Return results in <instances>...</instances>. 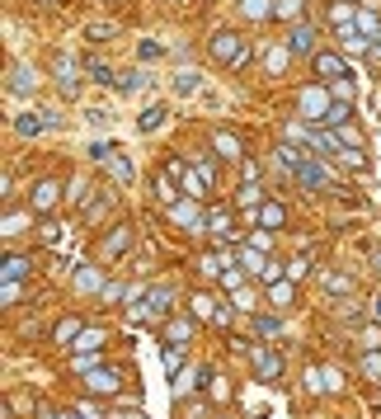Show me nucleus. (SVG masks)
<instances>
[{
	"instance_id": "obj_1",
	"label": "nucleus",
	"mask_w": 381,
	"mask_h": 419,
	"mask_svg": "<svg viewBox=\"0 0 381 419\" xmlns=\"http://www.w3.org/2000/svg\"><path fill=\"white\" fill-rule=\"evenodd\" d=\"M212 57H217V62H226V66H245V62H250V47H245V38H240V33L222 29V33H212Z\"/></svg>"
},
{
	"instance_id": "obj_2",
	"label": "nucleus",
	"mask_w": 381,
	"mask_h": 419,
	"mask_svg": "<svg viewBox=\"0 0 381 419\" xmlns=\"http://www.w3.org/2000/svg\"><path fill=\"white\" fill-rule=\"evenodd\" d=\"M297 104H302V118L306 123H325V113H330V90H325V85H316V90H302V99H297Z\"/></svg>"
},
{
	"instance_id": "obj_3",
	"label": "nucleus",
	"mask_w": 381,
	"mask_h": 419,
	"mask_svg": "<svg viewBox=\"0 0 381 419\" xmlns=\"http://www.w3.org/2000/svg\"><path fill=\"white\" fill-rule=\"evenodd\" d=\"M316 76L334 85V80H349L353 71H349V62H344L339 52H316Z\"/></svg>"
},
{
	"instance_id": "obj_4",
	"label": "nucleus",
	"mask_w": 381,
	"mask_h": 419,
	"mask_svg": "<svg viewBox=\"0 0 381 419\" xmlns=\"http://www.w3.org/2000/svg\"><path fill=\"white\" fill-rule=\"evenodd\" d=\"M118 387H123V377L113 373V368H95V373H85V391H90V396H113Z\"/></svg>"
},
{
	"instance_id": "obj_5",
	"label": "nucleus",
	"mask_w": 381,
	"mask_h": 419,
	"mask_svg": "<svg viewBox=\"0 0 381 419\" xmlns=\"http://www.w3.org/2000/svg\"><path fill=\"white\" fill-rule=\"evenodd\" d=\"M57 123H62L57 113H19V118H15V132H19V137H38L43 127H57Z\"/></svg>"
},
{
	"instance_id": "obj_6",
	"label": "nucleus",
	"mask_w": 381,
	"mask_h": 419,
	"mask_svg": "<svg viewBox=\"0 0 381 419\" xmlns=\"http://www.w3.org/2000/svg\"><path fill=\"white\" fill-rule=\"evenodd\" d=\"M250 358H254V368H259L264 382H273V377L283 373V358L273 354V349H264V344H250Z\"/></svg>"
},
{
	"instance_id": "obj_7",
	"label": "nucleus",
	"mask_w": 381,
	"mask_h": 419,
	"mask_svg": "<svg viewBox=\"0 0 381 419\" xmlns=\"http://www.w3.org/2000/svg\"><path fill=\"white\" fill-rule=\"evenodd\" d=\"M5 76H10V80H5V85H10V94H24V99H29V94L33 90H38V76H33V66H10V71H5Z\"/></svg>"
},
{
	"instance_id": "obj_8",
	"label": "nucleus",
	"mask_w": 381,
	"mask_h": 419,
	"mask_svg": "<svg viewBox=\"0 0 381 419\" xmlns=\"http://www.w3.org/2000/svg\"><path fill=\"white\" fill-rule=\"evenodd\" d=\"M287 47H292V57H316V29L297 24V29L287 33Z\"/></svg>"
},
{
	"instance_id": "obj_9",
	"label": "nucleus",
	"mask_w": 381,
	"mask_h": 419,
	"mask_svg": "<svg viewBox=\"0 0 381 419\" xmlns=\"http://www.w3.org/2000/svg\"><path fill=\"white\" fill-rule=\"evenodd\" d=\"M132 236H137V231H132L127 221H123V226H113V236L104 240V250H99V259H118V254H123V250L132 245Z\"/></svg>"
},
{
	"instance_id": "obj_10",
	"label": "nucleus",
	"mask_w": 381,
	"mask_h": 419,
	"mask_svg": "<svg viewBox=\"0 0 381 419\" xmlns=\"http://www.w3.org/2000/svg\"><path fill=\"white\" fill-rule=\"evenodd\" d=\"M170 302H175V288H165V283H160V288H151V292H146L142 316H165V311H170Z\"/></svg>"
},
{
	"instance_id": "obj_11",
	"label": "nucleus",
	"mask_w": 381,
	"mask_h": 419,
	"mask_svg": "<svg viewBox=\"0 0 381 419\" xmlns=\"http://www.w3.org/2000/svg\"><path fill=\"white\" fill-rule=\"evenodd\" d=\"M57 198H62V184H57V179H43V184L33 188V207H38V212H52Z\"/></svg>"
},
{
	"instance_id": "obj_12",
	"label": "nucleus",
	"mask_w": 381,
	"mask_h": 419,
	"mask_svg": "<svg viewBox=\"0 0 381 419\" xmlns=\"http://www.w3.org/2000/svg\"><path fill=\"white\" fill-rule=\"evenodd\" d=\"M52 71H57V80H62V90H66V94H76V90H80V80H76V62H71L66 52H57Z\"/></svg>"
},
{
	"instance_id": "obj_13",
	"label": "nucleus",
	"mask_w": 381,
	"mask_h": 419,
	"mask_svg": "<svg viewBox=\"0 0 381 419\" xmlns=\"http://www.w3.org/2000/svg\"><path fill=\"white\" fill-rule=\"evenodd\" d=\"M297 184H302V188H320V184H330V170H325L320 160H306L302 170H297Z\"/></svg>"
},
{
	"instance_id": "obj_14",
	"label": "nucleus",
	"mask_w": 381,
	"mask_h": 419,
	"mask_svg": "<svg viewBox=\"0 0 381 419\" xmlns=\"http://www.w3.org/2000/svg\"><path fill=\"white\" fill-rule=\"evenodd\" d=\"M283 221H287V207H283V202H264V207H259V226H264V231H278Z\"/></svg>"
},
{
	"instance_id": "obj_15",
	"label": "nucleus",
	"mask_w": 381,
	"mask_h": 419,
	"mask_svg": "<svg viewBox=\"0 0 381 419\" xmlns=\"http://www.w3.org/2000/svg\"><path fill=\"white\" fill-rule=\"evenodd\" d=\"M273 155H278V165H283V170H292V174H297V170L306 165V160H311V155H302L297 146H287V141H283V146H278Z\"/></svg>"
},
{
	"instance_id": "obj_16",
	"label": "nucleus",
	"mask_w": 381,
	"mask_h": 419,
	"mask_svg": "<svg viewBox=\"0 0 381 419\" xmlns=\"http://www.w3.org/2000/svg\"><path fill=\"white\" fill-rule=\"evenodd\" d=\"M339 43H344V52H367V33L349 24V29H339Z\"/></svg>"
},
{
	"instance_id": "obj_17",
	"label": "nucleus",
	"mask_w": 381,
	"mask_h": 419,
	"mask_svg": "<svg viewBox=\"0 0 381 419\" xmlns=\"http://www.w3.org/2000/svg\"><path fill=\"white\" fill-rule=\"evenodd\" d=\"M273 5H278V0H240V15L245 19H273Z\"/></svg>"
},
{
	"instance_id": "obj_18",
	"label": "nucleus",
	"mask_w": 381,
	"mask_h": 419,
	"mask_svg": "<svg viewBox=\"0 0 381 419\" xmlns=\"http://www.w3.org/2000/svg\"><path fill=\"white\" fill-rule=\"evenodd\" d=\"M104 170L113 174V179H118V184H132V160H123V155H109V160H104Z\"/></svg>"
},
{
	"instance_id": "obj_19",
	"label": "nucleus",
	"mask_w": 381,
	"mask_h": 419,
	"mask_svg": "<svg viewBox=\"0 0 381 419\" xmlns=\"http://www.w3.org/2000/svg\"><path fill=\"white\" fill-rule=\"evenodd\" d=\"M349 118H353V109L344 104V99H334V104H330V113H325V123H320V127H349Z\"/></svg>"
},
{
	"instance_id": "obj_20",
	"label": "nucleus",
	"mask_w": 381,
	"mask_h": 419,
	"mask_svg": "<svg viewBox=\"0 0 381 419\" xmlns=\"http://www.w3.org/2000/svg\"><path fill=\"white\" fill-rule=\"evenodd\" d=\"M334 137H339V146H344V151H363L367 141H363V132H358V127H334Z\"/></svg>"
},
{
	"instance_id": "obj_21",
	"label": "nucleus",
	"mask_w": 381,
	"mask_h": 419,
	"mask_svg": "<svg viewBox=\"0 0 381 419\" xmlns=\"http://www.w3.org/2000/svg\"><path fill=\"white\" fill-rule=\"evenodd\" d=\"M71 349H76V354H99V349H104V330H85Z\"/></svg>"
},
{
	"instance_id": "obj_22",
	"label": "nucleus",
	"mask_w": 381,
	"mask_h": 419,
	"mask_svg": "<svg viewBox=\"0 0 381 419\" xmlns=\"http://www.w3.org/2000/svg\"><path fill=\"white\" fill-rule=\"evenodd\" d=\"M175 221H184V226H203V217H198V202H193V198L175 202Z\"/></svg>"
},
{
	"instance_id": "obj_23",
	"label": "nucleus",
	"mask_w": 381,
	"mask_h": 419,
	"mask_svg": "<svg viewBox=\"0 0 381 419\" xmlns=\"http://www.w3.org/2000/svg\"><path fill=\"white\" fill-rule=\"evenodd\" d=\"M189 335H193V321H170L165 325V344H189Z\"/></svg>"
},
{
	"instance_id": "obj_24",
	"label": "nucleus",
	"mask_w": 381,
	"mask_h": 419,
	"mask_svg": "<svg viewBox=\"0 0 381 419\" xmlns=\"http://www.w3.org/2000/svg\"><path fill=\"white\" fill-rule=\"evenodd\" d=\"M203 90V76H198V71H179L175 76V94H198Z\"/></svg>"
},
{
	"instance_id": "obj_25",
	"label": "nucleus",
	"mask_w": 381,
	"mask_h": 419,
	"mask_svg": "<svg viewBox=\"0 0 381 419\" xmlns=\"http://www.w3.org/2000/svg\"><path fill=\"white\" fill-rule=\"evenodd\" d=\"M240 269H250V273H264V269H269V259H264V254H259V250H240Z\"/></svg>"
},
{
	"instance_id": "obj_26",
	"label": "nucleus",
	"mask_w": 381,
	"mask_h": 419,
	"mask_svg": "<svg viewBox=\"0 0 381 419\" xmlns=\"http://www.w3.org/2000/svg\"><path fill=\"white\" fill-rule=\"evenodd\" d=\"M19 231H29V217H19V212H5V226H0V236H5V240H15Z\"/></svg>"
},
{
	"instance_id": "obj_27",
	"label": "nucleus",
	"mask_w": 381,
	"mask_h": 419,
	"mask_svg": "<svg viewBox=\"0 0 381 419\" xmlns=\"http://www.w3.org/2000/svg\"><path fill=\"white\" fill-rule=\"evenodd\" d=\"M0 273H5V283H19V278H24V273H29V259H19V254H10V259H5V269H0Z\"/></svg>"
},
{
	"instance_id": "obj_28",
	"label": "nucleus",
	"mask_w": 381,
	"mask_h": 419,
	"mask_svg": "<svg viewBox=\"0 0 381 419\" xmlns=\"http://www.w3.org/2000/svg\"><path fill=\"white\" fill-rule=\"evenodd\" d=\"M203 188H207V179H203L198 170H189V174H184V198H193V202H198V198H203Z\"/></svg>"
},
{
	"instance_id": "obj_29",
	"label": "nucleus",
	"mask_w": 381,
	"mask_h": 419,
	"mask_svg": "<svg viewBox=\"0 0 381 419\" xmlns=\"http://www.w3.org/2000/svg\"><path fill=\"white\" fill-rule=\"evenodd\" d=\"M85 76H90V80H99V85H118L113 66H104V62H90V66H85Z\"/></svg>"
},
{
	"instance_id": "obj_30",
	"label": "nucleus",
	"mask_w": 381,
	"mask_h": 419,
	"mask_svg": "<svg viewBox=\"0 0 381 419\" xmlns=\"http://www.w3.org/2000/svg\"><path fill=\"white\" fill-rule=\"evenodd\" d=\"M160 123H165V104H151V109L142 113V123H137V127H142V132H156Z\"/></svg>"
},
{
	"instance_id": "obj_31",
	"label": "nucleus",
	"mask_w": 381,
	"mask_h": 419,
	"mask_svg": "<svg viewBox=\"0 0 381 419\" xmlns=\"http://www.w3.org/2000/svg\"><path fill=\"white\" fill-rule=\"evenodd\" d=\"M212 141H217V151H222L226 160H240V141L231 137V132H217V137H212Z\"/></svg>"
},
{
	"instance_id": "obj_32",
	"label": "nucleus",
	"mask_w": 381,
	"mask_h": 419,
	"mask_svg": "<svg viewBox=\"0 0 381 419\" xmlns=\"http://www.w3.org/2000/svg\"><path fill=\"white\" fill-rule=\"evenodd\" d=\"M99 283H104V273H95V269H80V273H76L80 292H99Z\"/></svg>"
},
{
	"instance_id": "obj_33",
	"label": "nucleus",
	"mask_w": 381,
	"mask_h": 419,
	"mask_svg": "<svg viewBox=\"0 0 381 419\" xmlns=\"http://www.w3.org/2000/svg\"><path fill=\"white\" fill-rule=\"evenodd\" d=\"M292 297H297V292H292V283H273V288H269L273 307H292Z\"/></svg>"
},
{
	"instance_id": "obj_34",
	"label": "nucleus",
	"mask_w": 381,
	"mask_h": 419,
	"mask_svg": "<svg viewBox=\"0 0 381 419\" xmlns=\"http://www.w3.org/2000/svg\"><path fill=\"white\" fill-rule=\"evenodd\" d=\"M142 85H146L142 71H127V76H118V94H137Z\"/></svg>"
},
{
	"instance_id": "obj_35",
	"label": "nucleus",
	"mask_w": 381,
	"mask_h": 419,
	"mask_svg": "<svg viewBox=\"0 0 381 419\" xmlns=\"http://www.w3.org/2000/svg\"><path fill=\"white\" fill-rule=\"evenodd\" d=\"M193 316H198V321H207V316H212V321H217V302H212V297H193Z\"/></svg>"
},
{
	"instance_id": "obj_36",
	"label": "nucleus",
	"mask_w": 381,
	"mask_h": 419,
	"mask_svg": "<svg viewBox=\"0 0 381 419\" xmlns=\"http://www.w3.org/2000/svg\"><path fill=\"white\" fill-rule=\"evenodd\" d=\"M302 15V0H278L273 5V19H297Z\"/></svg>"
},
{
	"instance_id": "obj_37",
	"label": "nucleus",
	"mask_w": 381,
	"mask_h": 419,
	"mask_svg": "<svg viewBox=\"0 0 381 419\" xmlns=\"http://www.w3.org/2000/svg\"><path fill=\"white\" fill-rule=\"evenodd\" d=\"M85 330H80V321H62L57 325V344H71V340H80Z\"/></svg>"
},
{
	"instance_id": "obj_38",
	"label": "nucleus",
	"mask_w": 381,
	"mask_h": 419,
	"mask_svg": "<svg viewBox=\"0 0 381 419\" xmlns=\"http://www.w3.org/2000/svg\"><path fill=\"white\" fill-rule=\"evenodd\" d=\"M254 330L259 335H283V321L278 316H254Z\"/></svg>"
},
{
	"instance_id": "obj_39",
	"label": "nucleus",
	"mask_w": 381,
	"mask_h": 419,
	"mask_svg": "<svg viewBox=\"0 0 381 419\" xmlns=\"http://www.w3.org/2000/svg\"><path fill=\"white\" fill-rule=\"evenodd\" d=\"M179 368H184V344H175V349H165V373L175 377Z\"/></svg>"
},
{
	"instance_id": "obj_40",
	"label": "nucleus",
	"mask_w": 381,
	"mask_h": 419,
	"mask_svg": "<svg viewBox=\"0 0 381 419\" xmlns=\"http://www.w3.org/2000/svg\"><path fill=\"white\" fill-rule=\"evenodd\" d=\"M264 193H259V184H240V207H264Z\"/></svg>"
},
{
	"instance_id": "obj_41",
	"label": "nucleus",
	"mask_w": 381,
	"mask_h": 419,
	"mask_svg": "<svg viewBox=\"0 0 381 419\" xmlns=\"http://www.w3.org/2000/svg\"><path fill=\"white\" fill-rule=\"evenodd\" d=\"M287 57H292V47H273V52H269V71H283V66H287Z\"/></svg>"
},
{
	"instance_id": "obj_42",
	"label": "nucleus",
	"mask_w": 381,
	"mask_h": 419,
	"mask_svg": "<svg viewBox=\"0 0 381 419\" xmlns=\"http://www.w3.org/2000/svg\"><path fill=\"white\" fill-rule=\"evenodd\" d=\"M330 94H334V99H344V104H349V99H353V76H349V80H334V85H330Z\"/></svg>"
},
{
	"instance_id": "obj_43",
	"label": "nucleus",
	"mask_w": 381,
	"mask_h": 419,
	"mask_svg": "<svg viewBox=\"0 0 381 419\" xmlns=\"http://www.w3.org/2000/svg\"><path fill=\"white\" fill-rule=\"evenodd\" d=\"M43 245H57V240H62V226H57V221H43Z\"/></svg>"
},
{
	"instance_id": "obj_44",
	"label": "nucleus",
	"mask_w": 381,
	"mask_h": 419,
	"mask_svg": "<svg viewBox=\"0 0 381 419\" xmlns=\"http://www.w3.org/2000/svg\"><path fill=\"white\" fill-rule=\"evenodd\" d=\"M137 57H142V62H156V57H165V47H160V43H142V47H137Z\"/></svg>"
},
{
	"instance_id": "obj_45",
	"label": "nucleus",
	"mask_w": 381,
	"mask_h": 419,
	"mask_svg": "<svg viewBox=\"0 0 381 419\" xmlns=\"http://www.w3.org/2000/svg\"><path fill=\"white\" fill-rule=\"evenodd\" d=\"M325 288H330V292H339V297H344V292H349V288H353V283H349V278H339V273H325Z\"/></svg>"
},
{
	"instance_id": "obj_46",
	"label": "nucleus",
	"mask_w": 381,
	"mask_h": 419,
	"mask_svg": "<svg viewBox=\"0 0 381 419\" xmlns=\"http://www.w3.org/2000/svg\"><path fill=\"white\" fill-rule=\"evenodd\" d=\"M222 283L231 288V292H240V288H245V273H240V269H226V273H222Z\"/></svg>"
},
{
	"instance_id": "obj_47",
	"label": "nucleus",
	"mask_w": 381,
	"mask_h": 419,
	"mask_svg": "<svg viewBox=\"0 0 381 419\" xmlns=\"http://www.w3.org/2000/svg\"><path fill=\"white\" fill-rule=\"evenodd\" d=\"M363 373H367V377H381V354H367V358H363Z\"/></svg>"
},
{
	"instance_id": "obj_48",
	"label": "nucleus",
	"mask_w": 381,
	"mask_h": 419,
	"mask_svg": "<svg viewBox=\"0 0 381 419\" xmlns=\"http://www.w3.org/2000/svg\"><path fill=\"white\" fill-rule=\"evenodd\" d=\"M80 415H85V419H109V415H104V410H99L95 401H80Z\"/></svg>"
},
{
	"instance_id": "obj_49",
	"label": "nucleus",
	"mask_w": 381,
	"mask_h": 419,
	"mask_svg": "<svg viewBox=\"0 0 381 419\" xmlns=\"http://www.w3.org/2000/svg\"><path fill=\"white\" fill-rule=\"evenodd\" d=\"M198 174H203L207 184H217V165H212V160H198Z\"/></svg>"
},
{
	"instance_id": "obj_50",
	"label": "nucleus",
	"mask_w": 381,
	"mask_h": 419,
	"mask_svg": "<svg viewBox=\"0 0 381 419\" xmlns=\"http://www.w3.org/2000/svg\"><path fill=\"white\" fill-rule=\"evenodd\" d=\"M99 212H109V198H95V202H90V207H85V217H90V221H95Z\"/></svg>"
},
{
	"instance_id": "obj_51",
	"label": "nucleus",
	"mask_w": 381,
	"mask_h": 419,
	"mask_svg": "<svg viewBox=\"0 0 381 419\" xmlns=\"http://www.w3.org/2000/svg\"><path fill=\"white\" fill-rule=\"evenodd\" d=\"M165 174H170V179H184L189 170H184V160H165Z\"/></svg>"
},
{
	"instance_id": "obj_52",
	"label": "nucleus",
	"mask_w": 381,
	"mask_h": 419,
	"mask_svg": "<svg viewBox=\"0 0 381 419\" xmlns=\"http://www.w3.org/2000/svg\"><path fill=\"white\" fill-rule=\"evenodd\" d=\"M90 38H95V43L99 38H113V24H90Z\"/></svg>"
},
{
	"instance_id": "obj_53",
	"label": "nucleus",
	"mask_w": 381,
	"mask_h": 419,
	"mask_svg": "<svg viewBox=\"0 0 381 419\" xmlns=\"http://www.w3.org/2000/svg\"><path fill=\"white\" fill-rule=\"evenodd\" d=\"M19 292H24L19 283H5V307H15V302H19Z\"/></svg>"
},
{
	"instance_id": "obj_54",
	"label": "nucleus",
	"mask_w": 381,
	"mask_h": 419,
	"mask_svg": "<svg viewBox=\"0 0 381 419\" xmlns=\"http://www.w3.org/2000/svg\"><path fill=\"white\" fill-rule=\"evenodd\" d=\"M236 307H240V311H250V307H254V297H250V288H240V292H236Z\"/></svg>"
},
{
	"instance_id": "obj_55",
	"label": "nucleus",
	"mask_w": 381,
	"mask_h": 419,
	"mask_svg": "<svg viewBox=\"0 0 381 419\" xmlns=\"http://www.w3.org/2000/svg\"><path fill=\"white\" fill-rule=\"evenodd\" d=\"M367 57H381V33L372 38V43H367Z\"/></svg>"
},
{
	"instance_id": "obj_56",
	"label": "nucleus",
	"mask_w": 381,
	"mask_h": 419,
	"mask_svg": "<svg viewBox=\"0 0 381 419\" xmlns=\"http://www.w3.org/2000/svg\"><path fill=\"white\" fill-rule=\"evenodd\" d=\"M43 419H71V415H57V410H43Z\"/></svg>"
},
{
	"instance_id": "obj_57",
	"label": "nucleus",
	"mask_w": 381,
	"mask_h": 419,
	"mask_svg": "<svg viewBox=\"0 0 381 419\" xmlns=\"http://www.w3.org/2000/svg\"><path fill=\"white\" fill-rule=\"evenodd\" d=\"M109 419H132V415H109ZM137 419H142V415H137Z\"/></svg>"
},
{
	"instance_id": "obj_58",
	"label": "nucleus",
	"mask_w": 381,
	"mask_h": 419,
	"mask_svg": "<svg viewBox=\"0 0 381 419\" xmlns=\"http://www.w3.org/2000/svg\"><path fill=\"white\" fill-rule=\"evenodd\" d=\"M377 316H381V297H377Z\"/></svg>"
}]
</instances>
